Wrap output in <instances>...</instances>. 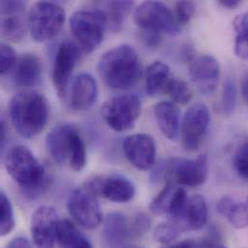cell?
Masks as SVG:
<instances>
[{"mask_svg":"<svg viewBox=\"0 0 248 248\" xmlns=\"http://www.w3.org/2000/svg\"><path fill=\"white\" fill-rule=\"evenodd\" d=\"M4 164L8 174L29 198L41 196L51 185L52 177L25 146L13 147L7 153Z\"/></svg>","mask_w":248,"mask_h":248,"instance_id":"obj_1","label":"cell"},{"mask_svg":"<svg viewBox=\"0 0 248 248\" xmlns=\"http://www.w3.org/2000/svg\"><path fill=\"white\" fill-rule=\"evenodd\" d=\"M98 71L108 88L126 90L133 87L141 76L140 59L133 46L120 45L100 58Z\"/></svg>","mask_w":248,"mask_h":248,"instance_id":"obj_2","label":"cell"},{"mask_svg":"<svg viewBox=\"0 0 248 248\" xmlns=\"http://www.w3.org/2000/svg\"><path fill=\"white\" fill-rule=\"evenodd\" d=\"M9 114L12 124L21 137L33 138L44 130L48 121V104L42 94L23 90L11 99Z\"/></svg>","mask_w":248,"mask_h":248,"instance_id":"obj_3","label":"cell"},{"mask_svg":"<svg viewBox=\"0 0 248 248\" xmlns=\"http://www.w3.org/2000/svg\"><path fill=\"white\" fill-rule=\"evenodd\" d=\"M49 155L60 165L68 163L76 172L81 171L87 162L86 145L77 125L60 123L52 127L46 137Z\"/></svg>","mask_w":248,"mask_h":248,"instance_id":"obj_4","label":"cell"},{"mask_svg":"<svg viewBox=\"0 0 248 248\" xmlns=\"http://www.w3.org/2000/svg\"><path fill=\"white\" fill-rule=\"evenodd\" d=\"M66 20L64 8L55 2L40 1L31 7L27 27L31 37L38 43L49 41L61 31Z\"/></svg>","mask_w":248,"mask_h":248,"instance_id":"obj_5","label":"cell"},{"mask_svg":"<svg viewBox=\"0 0 248 248\" xmlns=\"http://www.w3.org/2000/svg\"><path fill=\"white\" fill-rule=\"evenodd\" d=\"M70 27L79 47L87 54L99 47L108 29L105 15L99 8L75 12L70 18Z\"/></svg>","mask_w":248,"mask_h":248,"instance_id":"obj_6","label":"cell"},{"mask_svg":"<svg viewBox=\"0 0 248 248\" xmlns=\"http://www.w3.org/2000/svg\"><path fill=\"white\" fill-rule=\"evenodd\" d=\"M141 113V101L134 94L112 97L106 101L102 115L107 124L115 131L124 132L133 128Z\"/></svg>","mask_w":248,"mask_h":248,"instance_id":"obj_7","label":"cell"},{"mask_svg":"<svg viewBox=\"0 0 248 248\" xmlns=\"http://www.w3.org/2000/svg\"><path fill=\"white\" fill-rule=\"evenodd\" d=\"M67 208L72 218L84 229H96L104 221L98 196L85 186L76 188L70 194Z\"/></svg>","mask_w":248,"mask_h":248,"instance_id":"obj_8","label":"cell"},{"mask_svg":"<svg viewBox=\"0 0 248 248\" xmlns=\"http://www.w3.org/2000/svg\"><path fill=\"white\" fill-rule=\"evenodd\" d=\"M133 19L143 31L174 33L178 30L176 19L170 9L158 1H145L138 5Z\"/></svg>","mask_w":248,"mask_h":248,"instance_id":"obj_9","label":"cell"},{"mask_svg":"<svg viewBox=\"0 0 248 248\" xmlns=\"http://www.w3.org/2000/svg\"><path fill=\"white\" fill-rule=\"evenodd\" d=\"M208 174L209 163L206 155L195 159L172 157L167 161L166 179L183 186H199L206 182Z\"/></svg>","mask_w":248,"mask_h":248,"instance_id":"obj_10","label":"cell"},{"mask_svg":"<svg viewBox=\"0 0 248 248\" xmlns=\"http://www.w3.org/2000/svg\"><path fill=\"white\" fill-rule=\"evenodd\" d=\"M81 48L77 44L66 41L56 51L52 67V82L62 99H66L70 78L80 60Z\"/></svg>","mask_w":248,"mask_h":248,"instance_id":"obj_11","label":"cell"},{"mask_svg":"<svg viewBox=\"0 0 248 248\" xmlns=\"http://www.w3.org/2000/svg\"><path fill=\"white\" fill-rule=\"evenodd\" d=\"M211 114L206 105L196 103L186 112L181 126L182 142L186 150L196 152L207 133Z\"/></svg>","mask_w":248,"mask_h":248,"instance_id":"obj_12","label":"cell"},{"mask_svg":"<svg viewBox=\"0 0 248 248\" xmlns=\"http://www.w3.org/2000/svg\"><path fill=\"white\" fill-rule=\"evenodd\" d=\"M59 215L53 207L42 206L31 217V235L35 248H55L58 239Z\"/></svg>","mask_w":248,"mask_h":248,"instance_id":"obj_13","label":"cell"},{"mask_svg":"<svg viewBox=\"0 0 248 248\" xmlns=\"http://www.w3.org/2000/svg\"><path fill=\"white\" fill-rule=\"evenodd\" d=\"M84 186L97 196L114 203H127L135 195L133 183L122 175L94 177L88 180Z\"/></svg>","mask_w":248,"mask_h":248,"instance_id":"obj_14","label":"cell"},{"mask_svg":"<svg viewBox=\"0 0 248 248\" xmlns=\"http://www.w3.org/2000/svg\"><path fill=\"white\" fill-rule=\"evenodd\" d=\"M123 151L128 162L140 171H148L155 163L156 146L149 134L136 133L127 136L123 143Z\"/></svg>","mask_w":248,"mask_h":248,"instance_id":"obj_15","label":"cell"},{"mask_svg":"<svg viewBox=\"0 0 248 248\" xmlns=\"http://www.w3.org/2000/svg\"><path fill=\"white\" fill-rule=\"evenodd\" d=\"M188 73L192 83L203 95H212L220 78L218 61L212 55H201L191 60Z\"/></svg>","mask_w":248,"mask_h":248,"instance_id":"obj_16","label":"cell"},{"mask_svg":"<svg viewBox=\"0 0 248 248\" xmlns=\"http://www.w3.org/2000/svg\"><path fill=\"white\" fill-rule=\"evenodd\" d=\"M98 82L90 74L78 75L70 85L66 100L69 107L76 111L91 108L98 99Z\"/></svg>","mask_w":248,"mask_h":248,"instance_id":"obj_17","label":"cell"},{"mask_svg":"<svg viewBox=\"0 0 248 248\" xmlns=\"http://www.w3.org/2000/svg\"><path fill=\"white\" fill-rule=\"evenodd\" d=\"M132 237L130 223L121 213L109 214L103 224L102 242L105 248H124Z\"/></svg>","mask_w":248,"mask_h":248,"instance_id":"obj_18","label":"cell"},{"mask_svg":"<svg viewBox=\"0 0 248 248\" xmlns=\"http://www.w3.org/2000/svg\"><path fill=\"white\" fill-rule=\"evenodd\" d=\"M42 78V64L34 53H24L16 61L13 71V81L18 87L37 86Z\"/></svg>","mask_w":248,"mask_h":248,"instance_id":"obj_19","label":"cell"},{"mask_svg":"<svg viewBox=\"0 0 248 248\" xmlns=\"http://www.w3.org/2000/svg\"><path fill=\"white\" fill-rule=\"evenodd\" d=\"M154 115L162 134L171 141L177 140L180 132V110L171 102L157 103L154 108Z\"/></svg>","mask_w":248,"mask_h":248,"instance_id":"obj_20","label":"cell"},{"mask_svg":"<svg viewBox=\"0 0 248 248\" xmlns=\"http://www.w3.org/2000/svg\"><path fill=\"white\" fill-rule=\"evenodd\" d=\"M218 214L236 229L248 227V196L242 202L231 196H223L217 202Z\"/></svg>","mask_w":248,"mask_h":248,"instance_id":"obj_21","label":"cell"},{"mask_svg":"<svg viewBox=\"0 0 248 248\" xmlns=\"http://www.w3.org/2000/svg\"><path fill=\"white\" fill-rule=\"evenodd\" d=\"M186 232L198 231L205 227L208 221V206L202 195L189 198L186 212L180 220H177Z\"/></svg>","mask_w":248,"mask_h":248,"instance_id":"obj_22","label":"cell"},{"mask_svg":"<svg viewBox=\"0 0 248 248\" xmlns=\"http://www.w3.org/2000/svg\"><path fill=\"white\" fill-rule=\"evenodd\" d=\"M132 1H106L98 7L105 15L108 29L116 33L119 32L124 24L126 16L133 8Z\"/></svg>","mask_w":248,"mask_h":248,"instance_id":"obj_23","label":"cell"},{"mask_svg":"<svg viewBox=\"0 0 248 248\" xmlns=\"http://www.w3.org/2000/svg\"><path fill=\"white\" fill-rule=\"evenodd\" d=\"M170 78V69L165 63L161 61L153 62L146 71L145 91L147 95L155 97L160 92H164Z\"/></svg>","mask_w":248,"mask_h":248,"instance_id":"obj_24","label":"cell"},{"mask_svg":"<svg viewBox=\"0 0 248 248\" xmlns=\"http://www.w3.org/2000/svg\"><path fill=\"white\" fill-rule=\"evenodd\" d=\"M57 244L60 248H94L88 238L69 219H61Z\"/></svg>","mask_w":248,"mask_h":248,"instance_id":"obj_25","label":"cell"},{"mask_svg":"<svg viewBox=\"0 0 248 248\" xmlns=\"http://www.w3.org/2000/svg\"><path fill=\"white\" fill-rule=\"evenodd\" d=\"M23 16L24 13L2 15L1 34L4 39L18 43L25 38L28 27Z\"/></svg>","mask_w":248,"mask_h":248,"instance_id":"obj_26","label":"cell"},{"mask_svg":"<svg viewBox=\"0 0 248 248\" xmlns=\"http://www.w3.org/2000/svg\"><path fill=\"white\" fill-rule=\"evenodd\" d=\"M186 233L184 227L177 220L169 219L158 224L154 232V239L160 244H170Z\"/></svg>","mask_w":248,"mask_h":248,"instance_id":"obj_27","label":"cell"},{"mask_svg":"<svg viewBox=\"0 0 248 248\" xmlns=\"http://www.w3.org/2000/svg\"><path fill=\"white\" fill-rule=\"evenodd\" d=\"M15 215L13 205L4 191L0 192V234L9 235L15 228Z\"/></svg>","mask_w":248,"mask_h":248,"instance_id":"obj_28","label":"cell"},{"mask_svg":"<svg viewBox=\"0 0 248 248\" xmlns=\"http://www.w3.org/2000/svg\"><path fill=\"white\" fill-rule=\"evenodd\" d=\"M164 92L168 94L171 99L180 105H186L192 98V92L188 85L182 79L171 78L168 81Z\"/></svg>","mask_w":248,"mask_h":248,"instance_id":"obj_29","label":"cell"},{"mask_svg":"<svg viewBox=\"0 0 248 248\" xmlns=\"http://www.w3.org/2000/svg\"><path fill=\"white\" fill-rule=\"evenodd\" d=\"M188 200L189 197L187 196L185 188H175L166 213L169 218L173 220H180L186 212Z\"/></svg>","mask_w":248,"mask_h":248,"instance_id":"obj_30","label":"cell"},{"mask_svg":"<svg viewBox=\"0 0 248 248\" xmlns=\"http://www.w3.org/2000/svg\"><path fill=\"white\" fill-rule=\"evenodd\" d=\"M175 190V186L173 182H167L165 186L157 194V196L152 201L150 205V210L155 215H163L167 213V209Z\"/></svg>","mask_w":248,"mask_h":248,"instance_id":"obj_31","label":"cell"},{"mask_svg":"<svg viewBox=\"0 0 248 248\" xmlns=\"http://www.w3.org/2000/svg\"><path fill=\"white\" fill-rule=\"evenodd\" d=\"M237 105V86L233 79L229 78L226 80L223 86L222 97H221V109L224 115H231Z\"/></svg>","mask_w":248,"mask_h":248,"instance_id":"obj_32","label":"cell"},{"mask_svg":"<svg viewBox=\"0 0 248 248\" xmlns=\"http://www.w3.org/2000/svg\"><path fill=\"white\" fill-rule=\"evenodd\" d=\"M234 168L241 179L248 182V139L239 146L235 153Z\"/></svg>","mask_w":248,"mask_h":248,"instance_id":"obj_33","label":"cell"},{"mask_svg":"<svg viewBox=\"0 0 248 248\" xmlns=\"http://www.w3.org/2000/svg\"><path fill=\"white\" fill-rule=\"evenodd\" d=\"M17 61L16 50L8 44L2 43L0 49V73L5 75L16 66Z\"/></svg>","mask_w":248,"mask_h":248,"instance_id":"obj_34","label":"cell"},{"mask_svg":"<svg viewBox=\"0 0 248 248\" xmlns=\"http://www.w3.org/2000/svg\"><path fill=\"white\" fill-rule=\"evenodd\" d=\"M175 19L177 24L186 25L192 18L195 12V4L192 1H179L176 4Z\"/></svg>","mask_w":248,"mask_h":248,"instance_id":"obj_35","label":"cell"},{"mask_svg":"<svg viewBox=\"0 0 248 248\" xmlns=\"http://www.w3.org/2000/svg\"><path fill=\"white\" fill-rule=\"evenodd\" d=\"M151 218L146 215L140 214L136 216L133 221L130 223L132 237H140L147 233V231H149L151 227Z\"/></svg>","mask_w":248,"mask_h":248,"instance_id":"obj_36","label":"cell"},{"mask_svg":"<svg viewBox=\"0 0 248 248\" xmlns=\"http://www.w3.org/2000/svg\"><path fill=\"white\" fill-rule=\"evenodd\" d=\"M1 15L7 14H16V13H25L26 3L23 1H1Z\"/></svg>","mask_w":248,"mask_h":248,"instance_id":"obj_37","label":"cell"},{"mask_svg":"<svg viewBox=\"0 0 248 248\" xmlns=\"http://www.w3.org/2000/svg\"><path fill=\"white\" fill-rule=\"evenodd\" d=\"M233 24L237 35L247 37L248 39V12L238 16Z\"/></svg>","mask_w":248,"mask_h":248,"instance_id":"obj_38","label":"cell"},{"mask_svg":"<svg viewBox=\"0 0 248 248\" xmlns=\"http://www.w3.org/2000/svg\"><path fill=\"white\" fill-rule=\"evenodd\" d=\"M235 53L241 59L248 60V39L247 37L241 35L236 36Z\"/></svg>","mask_w":248,"mask_h":248,"instance_id":"obj_39","label":"cell"},{"mask_svg":"<svg viewBox=\"0 0 248 248\" xmlns=\"http://www.w3.org/2000/svg\"><path fill=\"white\" fill-rule=\"evenodd\" d=\"M161 40L162 37L160 33L143 31V41L145 42L146 46L151 48H156L160 45Z\"/></svg>","mask_w":248,"mask_h":248,"instance_id":"obj_40","label":"cell"},{"mask_svg":"<svg viewBox=\"0 0 248 248\" xmlns=\"http://www.w3.org/2000/svg\"><path fill=\"white\" fill-rule=\"evenodd\" d=\"M6 248H34L30 241L24 237H16L13 239Z\"/></svg>","mask_w":248,"mask_h":248,"instance_id":"obj_41","label":"cell"},{"mask_svg":"<svg viewBox=\"0 0 248 248\" xmlns=\"http://www.w3.org/2000/svg\"><path fill=\"white\" fill-rule=\"evenodd\" d=\"M192 248H227L223 244L215 240H204L193 242Z\"/></svg>","mask_w":248,"mask_h":248,"instance_id":"obj_42","label":"cell"},{"mask_svg":"<svg viewBox=\"0 0 248 248\" xmlns=\"http://www.w3.org/2000/svg\"><path fill=\"white\" fill-rule=\"evenodd\" d=\"M218 3L224 8L234 9V8H237L239 5H241L242 1H240V0H220Z\"/></svg>","mask_w":248,"mask_h":248,"instance_id":"obj_43","label":"cell"},{"mask_svg":"<svg viewBox=\"0 0 248 248\" xmlns=\"http://www.w3.org/2000/svg\"><path fill=\"white\" fill-rule=\"evenodd\" d=\"M241 92H242V96H243L244 101L248 105V77H247L242 82Z\"/></svg>","mask_w":248,"mask_h":248,"instance_id":"obj_44","label":"cell"},{"mask_svg":"<svg viewBox=\"0 0 248 248\" xmlns=\"http://www.w3.org/2000/svg\"><path fill=\"white\" fill-rule=\"evenodd\" d=\"M193 246V241H183V242H180V243H176L170 247H167V248H192Z\"/></svg>","mask_w":248,"mask_h":248,"instance_id":"obj_45","label":"cell"},{"mask_svg":"<svg viewBox=\"0 0 248 248\" xmlns=\"http://www.w3.org/2000/svg\"><path fill=\"white\" fill-rule=\"evenodd\" d=\"M6 135H7L6 124L4 123V121H1V125H0V141H1V148H3L4 145H5Z\"/></svg>","mask_w":248,"mask_h":248,"instance_id":"obj_46","label":"cell"},{"mask_svg":"<svg viewBox=\"0 0 248 248\" xmlns=\"http://www.w3.org/2000/svg\"></svg>","mask_w":248,"mask_h":248,"instance_id":"obj_47","label":"cell"}]
</instances>
